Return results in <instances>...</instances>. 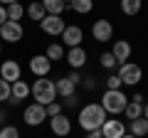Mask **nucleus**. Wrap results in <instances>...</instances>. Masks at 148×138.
<instances>
[{
    "instance_id": "nucleus-1",
    "label": "nucleus",
    "mask_w": 148,
    "mask_h": 138,
    "mask_svg": "<svg viewBox=\"0 0 148 138\" xmlns=\"http://www.w3.org/2000/svg\"><path fill=\"white\" fill-rule=\"evenodd\" d=\"M106 118H109V113L104 111V106L91 101V104L82 106V111H79V126L84 128L86 133H89V131H101V126H104Z\"/></svg>"
},
{
    "instance_id": "nucleus-2",
    "label": "nucleus",
    "mask_w": 148,
    "mask_h": 138,
    "mask_svg": "<svg viewBox=\"0 0 148 138\" xmlns=\"http://www.w3.org/2000/svg\"><path fill=\"white\" fill-rule=\"evenodd\" d=\"M30 94L35 96L37 104L49 106L52 101H57V86H54V81L47 79V77H37L35 84H30Z\"/></svg>"
},
{
    "instance_id": "nucleus-3",
    "label": "nucleus",
    "mask_w": 148,
    "mask_h": 138,
    "mask_svg": "<svg viewBox=\"0 0 148 138\" xmlns=\"http://www.w3.org/2000/svg\"><path fill=\"white\" fill-rule=\"evenodd\" d=\"M101 106H104V111L111 113V116L123 113V111H126V106H128V96L123 94L121 89H116V91H109V89H106L104 96H101Z\"/></svg>"
},
{
    "instance_id": "nucleus-4",
    "label": "nucleus",
    "mask_w": 148,
    "mask_h": 138,
    "mask_svg": "<svg viewBox=\"0 0 148 138\" xmlns=\"http://www.w3.org/2000/svg\"><path fill=\"white\" fill-rule=\"evenodd\" d=\"M119 79L123 81V86H136V84H141V79H143V69L138 67V64H133V62H126V64H119Z\"/></svg>"
},
{
    "instance_id": "nucleus-5",
    "label": "nucleus",
    "mask_w": 148,
    "mask_h": 138,
    "mask_svg": "<svg viewBox=\"0 0 148 138\" xmlns=\"http://www.w3.org/2000/svg\"><path fill=\"white\" fill-rule=\"evenodd\" d=\"M45 118H47V106H42V104H30V106H25V111H22V121L27 123V126H42Z\"/></svg>"
},
{
    "instance_id": "nucleus-6",
    "label": "nucleus",
    "mask_w": 148,
    "mask_h": 138,
    "mask_svg": "<svg viewBox=\"0 0 148 138\" xmlns=\"http://www.w3.org/2000/svg\"><path fill=\"white\" fill-rule=\"evenodd\" d=\"M22 37H25V27H22L20 22H15V20H8L5 25L0 27V40H5V42H10V44L20 42Z\"/></svg>"
},
{
    "instance_id": "nucleus-7",
    "label": "nucleus",
    "mask_w": 148,
    "mask_h": 138,
    "mask_svg": "<svg viewBox=\"0 0 148 138\" xmlns=\"http://www.w3.org/2000/svg\"><path fill=\"white\" fill-rule=\"evenodd\" d=\"M40 27H42V32L45 35H52V37H62V32H64V27H67V22H64V17L62 15H47L42 22H40Z\"/></svg>"
},
{
    "instance_id": "nucleus-8",
    "label": "nucleus",
    "mask_w": 148,
    "mask_h": 138,
    "mask_svg": "<svg viewBox=\"0 0 148 138\" xmlns=\"http://www.w3.org/2000/svg\"><path fill=\"white\" fill-rule=\"evenodd\" d=\"M91 37L96 42H111L114 40V25H111V20H96L91 25Z\"/></svg>"
},
{
    "instance_id": "nucleus-9",
    "label": "nucleus",
    "mask_w": 148,
    "mask_h": 138,
    "mask_svg": "<svg viewBox=\"0 0 148 138\" xmlns=\"http://www.w3.org/2000/svg\"><path fill=\"white\" fill-rule=\"evenodd\" d=\"M128 133V126L123 121H119V118H106L104 126H101V136L104 138H121Z\"/></svg>"
},
{
    "instance_id": "nucleus-10",
    "label": "nucleus",
    "mask_w": 148,
    "mask_h": 138,
    "mask_svg": "<svg viewBox=\"0 0 148 138\" xmlns=\"http://www.w3.org/2000/svg\"><path fill=\"white\" fill-rule=\"evenodd\" d=\"M62 42L67 44L69 49L72 47H82V42H84V30H82L79 25H67L62 32Z\"/></svg>"
},
{
    "instance_id": "nucleus-11",
    "label": "nucleus",
    "mask_w": 148,
    "mask_h": 138,
    "mask_svg": "<svg viewBox=\"0 0 148 138\" xmlns=\"http://www.w3.org/2000/svg\"><path fill=\"white\" fill-rule=\"evenodd\" d=\"M0 77L5 81H10V84H15V81H20L22 77V67L15 62V59H5V62L0 64Z\"/></svg>"
},
{
    "instance_id": "nucleus-12",
    "label": "nucleus",
    "mask_w": 148,
    "mask_h": 138,
    "mask_svg": "<svg viewBox=\"0 0 148 138\" xmlns=\"http://www.w3.org/2000/svg\"><path fill=\"white\" fill-rule=\"evenodd\" d=\"M49 128H52L54 136L64 138V136H69V133H72V118H67L64 113H59V116L49 118Z\"/></svg>"
},
{
    "instance_id": "nucleus-13",
    "label": "nucleus",
    "mask_w": 148,
    "mask_h": 138,
    "mask_svg": "<svg viewBox=\"0 0 148 138\" xmlns=\"http://www.w3.org/2000/svg\"><path fill=\"white\" fill-rule=\"evenodd\" d=\"M30 72L35 77H47L49 72H52V62H49L45 54H35V57L30 59Z\"/></svg>"
},
{
    "instance_id": "nucleus-14",
    "label": "nucleus",
    "mask_w": 148,
    "mask_h": 138,
    "mask_svg": "<svg viewBox=\"0 0 148 138\" xmlns=\"http://www.w3.org/2000/svg\"><path fill=\"white\" fill-rule=\"evenodd\" d=\"M64 59H67V64H69L72 69L79 72V69H84V64H86V49H84V47H72Z\"/></svg>"
},
{
    "instance_id": "nucleus-15",
    "label": "nucleus",
    "mask_w": 148,
    "mask_h": 138,
    "mask_svg": "<svg viewBox=\"0 0 148 138\" xmlns=\"http://www.w3.org/2000/svg\"><path fill=\"white\" fill-rule=\"evenodd\" d=\"M131 52H133V47L126 40H116V42H114V49H111V54L116 57L119 64H126L128 59H131Z\"/></svg>"
},
{
    "instance_id": "nucleus-16",
    "label": "nucleus",
    "mask_w": 148,
    "mask_h": 138,
    "mask_svg": "<svg viewBox=\"0 0 148 138\" xmlns=\"http://www.w3.org/2000/svg\"><path fill=\"white\" fill-rule=\"evenodd\" d=\"M27 96H30V84H27V81H22V79L15 81V84H12V89H10V104H12V106H17V104H22Z\"/></svg>"
},
{
    "instance_id": "nucleus-17",
    "label": "nucleus",
    "mask_w": 148,
    "mask_h": 138,
    "mask_svg": "<svg viewBox=\"0 0 148 138\" xmlns=\"http://www.w3.org/2000/svg\"><path fill=\"white\" fill-rule=\"evenodd\" d=\"M54 86H57V96H62V99H67V96H74V94H77V84H74L69 77L57 79V81H54Z\"/></svg>"
},
{
    "instance_id": "nucleus-18",
    "label": "nucleus",
    "mask_w": 148,
    "mask_h": 138,
    "mask_svg": "<svg viewBox=\"0 0 148 138\" xmlns=\"http://www.w3.org/2000/svg\"><path fill=\"white\" fill-rule=\"evenodd\" d=\"M25 15L30 17V20H35V22H42L45 17H47V10H45V5H42V3H40V0H37V3H35V0H32L30 5L25 8Z\"/></svg>"
},
{
    "instance_id": "nucleus-19",
    "label": "nucleus",
    "mask_w": 148,
    "mask_h": 138,
    "mask_svg": "<svg viewBox=\"0 0 148 138\" xmlns=\"http://www.w3.org/2000/svg\"><path fill=\"white\" fill-rule=\"evenodd\" d=\"M128 133H133L136 138H143L148 136V118H133V121H128Z\"/></svg>"
},
{
    "instance_id": "nucleus-20",
    "label": "nucleus",
    "mask_w": 148,
    "mask_h": 138,
    "mask_svg": "<svg viewBox=\"0 0 148 138\" xmlns=\"http://www.w3.org/2000/svg\"><path fill=\"white\" fill-rule=\"evenodd\" d=\"M69 10L79 12V15H89L91 8H94V0H69Z\"/></svg>"
},
{
    "instance_id": "nucleus-21",
    "label": "nucleus",
    "mask_w": 148,
    "mask_h": 138,
    "mask_svg": "<svg viewBox=\"0 0 148 138\" xmlns=\"http://www.w3.org/2000/svg\"><path fill=\"white\" fill-rule=\"evenodd\" d=\"M45 5V10H47V15H62L64 10H67V3L64 0H40Z\"/></svg>"
},
{
    "instance_id": "nucleus-22",
    "label": "nucleus",
    "mask_w": 148,
    "mask_h": 138,
    "mask_svg": "<svg viewBox=\"0 0 148 138\" xmlns=\"http://www.w3.org/2000/svg\"><path fill=\"white\" fill-rule=\"evenodd\" d=\"M45 57L49 59V62H59V59H64L67 57V52H64V44H49L47 49H45Z\"/></svg>"
},
{
    "instance_id": "nucleus-23",
    "label": "nucleus",
    "mask_w": 148,
    "mask_h": 138,
    "mask_svg": "<svg viewBox=\"0 0 148 138\" xmlns=\"http://www.w3.org/2000/svg\"><path fill=\"white\" fill-rule=\"evenodd\" d=\"M141 8H143V0H121V10H123V15H128V17L138 15Z\"/></svg>"
},
{
    "instance_id": "nucleus-24",
    "label": "nucleus",
    "mask_w": 148,
    "mask_h": 138,
    "mask_svg": "<svg viewBox=\"0 0 148 138\" xmlns=\"http://www.w3.org/2000/svg\"><path fill=\"white\" fill-rule=\"evenodd\" d=\"M126 118L128 121H133V118H141L143 116V104H138V101H133V99H128V106H126Z\"/></svg>"
},
{
    "instance_id": "nucleus-25",
    "label": "nucleus",
    "mask_w": 148,
    "mask_h": 138,
    "mask_svg": "<svg viewBox=\"0 0 148 138\" xmlns=\"http://www.w3.org/2000/svg\"><path fill=\"white\" fill-rule=\"evenodd\" d=\"M22 15H25V8L20 5V3H12V5H8V20H15L20 22Z\"/></svg>"
},
{
    "instance_id": "nucleus-26",
    "label": "nucleus",
    "mask_w": 148,
    "mask_h": 138,
    "mask_svg": "<svg viewBox=\"0 0 148 138\" xmlns=\"http://www.w3.org/2000/svg\"><path fill=\"white\" fill-rule=\"evenodd\" d=\"M99 62H101V67H104V69H114V67H119L116 57H114L111 52H104V54L99 57Z\"/></svg>"
},
{
    "instance_id": "nucleus-27",
    "label": "nucleus",
    "mask_w": 148,
    "mask_h": 138,
    "mask_svg": "<svg viewBox=\"0 0 148 138\" xmlns=\"http://www.w3.org/2000/svg\"><path fill=\"white\" fill-rule=\"evenodd\" d=\"M10 89H12V84L0 77V104H3V101H10Z\"/></svg>"
},
{
    "instance_id": "nucleus-28",
    "label": "nucleus",
    "mask_w": 148,
    "mask_h": 138,
    "mask_svg": "<svg viewBox=\"0 0 148 138\" xmlns=\"http://www.w3.org/2000/svg\"><path fill=\"white\" fill-rule=\"evenodd\" d=\"M123 86V81L119 79V74H109L106 77V89L109 91H116V89H121Z\"/></svg>"
},
{
    "instance_id": "nucleus-29",
    "label": "nucleus",
    "mask_w": 148,
    "mask_h": 138,
    "mask_svg": "<svg viewBox=\"0 0 148 138\" xmlns=\"http://www.w3.org/2000/svg\"><path fill=\"white\" fill-rule=\"evenodd\" d=\"M59 113H64V106L59 104V101H52L47 106V118H54V116H59Z\"/></svg>"
},
{
    "instance_id": "nucleus-30",
    "label": "nucleus",
    "mask_w": 148,
    "mask_h": 138,
    "mask_svg": "<svg viewBox=\"0 0 148 138\" xmlns=\"http://www.w3.org/2000/svg\"><path fill=\"white\" fill-rule=\"evenodd\" d=\"M0 138H20V131L15 126H3L0 128Z\"/></svg>"
},
{
    "instance_id": "nucleus-31",
    "label": "nucleus",
    "mask_w": 148,
    "mask_h": 138,
    "mask_svg": "<svg viewBox=\"0 0 148 138\" xmlns=\"http://www.w3.org/2000/svg\"><path fill=\"white\" fill-rule=\"evenodd\" d=\"M82 84H84V89H86V91L96 89V79H94V77H82Z\"/></svg>"
},
{
    "instance_id": "nucleus-32",
    "label": "nucleus",
    "mask_w": 148,
    "mask_h": 138,
    "mask_svg": "<svg viewBox=\"0 0 148 138\" xmlns=\"http://www.w3.org/2000/svg\"><path fill=\"white\" fill-rule=\"evenodd\" d=\"M77 101H79V99H77V94H74V96H67L62 106H64V109H69V106H77Z\"/></svg>"
},
{
    "instance_id": "nucleus-33",
    "label": "nucleus",
    "mask_w": 148,
    "mask_h": 138,
    "mask_svg": "<svg viewBox=\"0 0 148 138\" xmlns=\"http://www.w3.org/2000/svg\"><path fill=\"white\" fill-rule=\"evenodd\" d=\"M5 22H8V8H5V5H0V27L5 25Z\"/></svg>"
},
{
    "instance_id": "nucleus-34",
    "label": "nucleus",
    "mask_w": 148,
    "mask_h": 138,
    "mask_svg": "<svg viewBox=\"0 0 148 138\" xmlns=\"http://www.w3.org/2000/svg\"><path fill=\"white\" fill-rule=\"evenodd\" d=\"M86 138H104V136H101V131H89Z\"/></svg>"
},
{
    "instance_id": "nucleus-35",
    "label": "nucleus",
    "mask_w": 148,
    "mask_h": 138,
    "mask_svg": "<svg viewBox=\"0 0 148 138\" xmlns=\"http://www.w3.org/2000/svg\"><path fill=\"white\" fill-rule=\"evenodd\" d=\"M12 3H20V0H0V5H5V8L12 5Z\"/></svg>"
},
{
    "instance_id": "nucleus-36",
    "label": "nucleus",
    "mask_w": 148,
    "mask_h": 138,
    "mask_svg": "<svg viewBox=\"0 0 148 138\" xmlns=\"http://www.w3.org/2000/svg\"><path fill=\"white\" fill-rule=\"evenodd\" d=\"M5 118H8V113L3 111V109H0V126H3V123H5Z\"/></svg>"
},
{
    "instance_id": "nucleus-37",
    "label": "nucleus",
    "mask_w": 148,
    "mask_h": 138,
    "mask_svg": "<svg viewBox=\"0 0 148 138\" xmlns=\"http://www.w3.org/2000/svg\"><path fill=\"white\" fill-rule=\"evenodd\" d=\"M143 118H148V104H143Z\"/></svg>"
},
{
    "instance_id": "nucleus-38",
    "label": "nucleus",
    "mask_w": 148,
    "mask_h": 138,
    "mask_svg": "<svg viewBox=\"0 0 148 138\" xmlns=\"http://www.w3.org/2000/svg\"><path fill=\"white\" fill-rule=\"evenodd\" d=\"M121 138H136V136H133V133H126V136H121Z\"/></svg>"
},
{
    "instance_id": "nucleus-39",
    "label": "nucleus",
    "mask_w": 148,
    "mask_h": 138,
    "mask_svg": "<svg viewBox=\"0 0 148 138\" xmlns=\"http://www.w3.org/2000/svg\"><path fill=\"white\" fill-rule=\"evenodd\" d=\"M0 54H3V44H0Z\"/></svg>"
},
{
    "instance_id": "nucleus-40",
    "label": "nucleus",
    "mask_w": 148,
    "mask_h": 138,
    "mask_svg": "<svg viewBox=\"0 0 148 138\" xmlns=\"http://www.w3.org/2000/svg\"><path fill=\"white\" fill-rule=\"evenodd\" d=\"M64 3H67V5H69V0H64Z\"/></svg>"
}]
</instances>
